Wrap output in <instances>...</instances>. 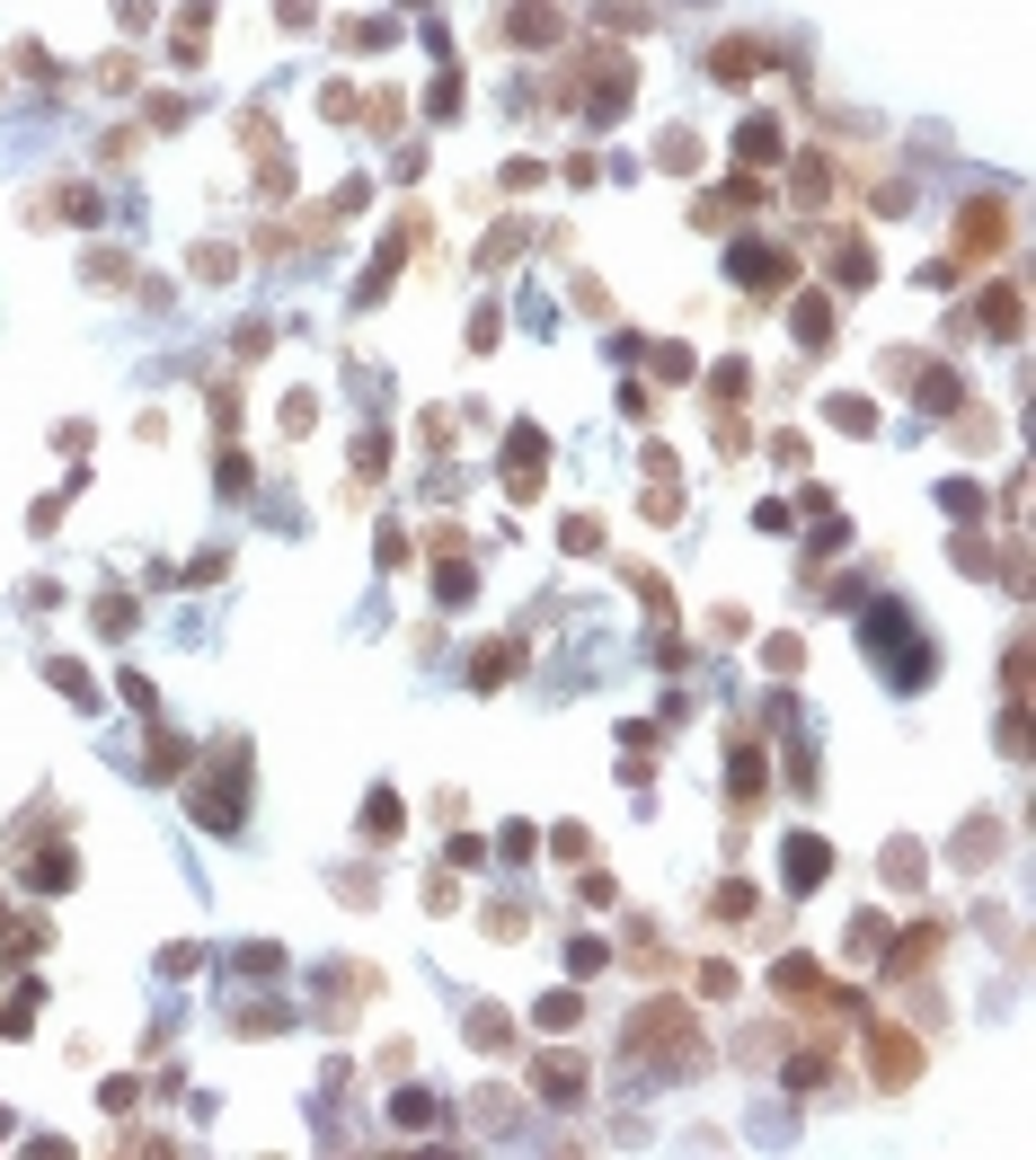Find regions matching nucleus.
<instances>
[{"instance_id": "nucleus-1", "label": "nucleus", "mask_w": 1036, "mask_h": 1160, "mask_svg": "<svg viewBox=\"0 0 1036 1160\" xmlns=\"http://www.w3.org/2000/svg\"><path fill=\"white\" fill-rule=\"evenodd\" d=\"M903 630H913V611H868V638H877V656H895V638H903ZM903 673L922 682V673H930V647H903Z\"/></svg>"}, {"instance_id": "nucleus-2", "label": "nucleus", "mask_w": 1036, "mask_h": 1160, "mask_svg": "<svg viewBox=\"0 0 1036 1160\" xmlns=\"http://www.w3.org/2000/svg\"><path fill=\"white\" fill-rule=\"evenodd\" d=\"M1001 240V204H965V248H992Z\"/></svg>"}, {"instance_id": "nucleus-3", "label": "nucleus", "mask_w": 1036, "mask_h": 1160, "mask_svg": "<svg viewBox=\"0 0 1036 1160\" xmlns=\"http://www.w3.org/2000/svg\"><path fill=\"white\" fill-rule=\"evenodd\" d=\"M736 151H744V160H770V151H780V124H762V115H753V124L736 133Z\"/></svg>"}, {"instance_id": "nucleus-4", "label": "nucleus", "mask_w": 1036, "mask_h": 1160, "mask_svg": "<svg viewBox=\"0 0 1036 1160\" xmlns=\"http://www.w3.org/2000/svg\"><path fill=\"white\" fill-rule=\"evenodd\" d=\"M789 851H798V859H789V886H815V877H824V842H789Z\"/></svg>"}]
</instances>
